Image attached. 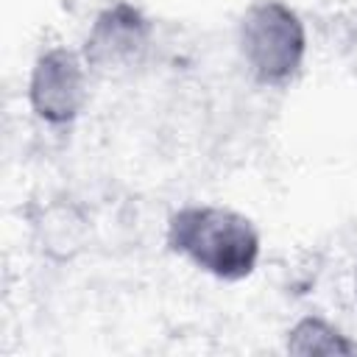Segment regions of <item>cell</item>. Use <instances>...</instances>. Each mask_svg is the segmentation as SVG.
Listing matches in <instances>:
<instances>
[{
    "label": "cell",
    "instance_id": "6da1fadb",
    "mask_svg": "<svg viewBox=\"0 0 357 357\" xmlns=\"http://www.w3.org/2000/svg\"><path fill=\"white\" fill-rule=\"evenodd\" d=\"M167 248L218 282H243L257 271L262 240L254 220L220 204H184L167 218Z\"/></svg>",
    "mask_w": 357,
    "mask_h": 357
},
{
    "label": "cell",
    "instance_id": "7a4b0ae2",
    "mask_svg": "<svg viewBox=\"0 0 357 357\" xmlns=\"http://www.w3.org/2000/svg\"><path fill=\"white\" fill-rule=\"evenodd\" d=\"M237 47L254 81L287 86L304 67V20L284 0H254L237 22Z\"/></svg>",
    "mask_w": 357,
    "mask_h": 357
},
{
    "label": "cell",
    "instance_id": "3957f363",
    "mask_svg": "<svg viewBox=\"0 0 357 357\" xmlns=\"http://www.w3.org/2000/svg\"><path fill=\"white\" fill-rule=\"evenodd\" d=\"M86 75L89 67L81 50L64 45L45 47L28 75V106L33 117L50 128H70L86 106Z\"/></svg>",
    "mask_w": 357,
    "mask_h": 357
},
{
    "label": "cell",
    "instance_id": "277c9868",
    "mask_svg": "<svg viewBox=\"0 0 357 357\" xmlns=\"http://www.w3.org/2000/svg\"><path fill=\"white\" fill-rule=\"evenodd\" d=\"M151 36L153 25L139 6L128 0H112L89 22L81 56L89 73L120 75L145 61Z\"/></svg>",
    "mask_w": 357,
    "mask_h": 357
},
{
    "label": "cell",
    "instance_id": "5b68a950",
    "mask_svg": "<svg viewBox=\"0 0 357 357\" xmlns=\"http://www.w3.org/2000/svg\"><path fill=\"white\" fill-rule=\"evenodd\" d=\"M39 251L53 262H73L89 245V218L75 201L53 198L33 218Z\"/></svg>",
    "mask_w": 357,
    "mask_h": 357
},
{
    "label": "cell",
    "instance_id": "8992f818",
    "mask_svg": "<svg viewBox=\"0 0 357 357\" xmlns=\"http://www.w3.org/2000/svg\"><path fill=\"white\" fill-rule=\"evenodd\" d=\"M284 349L298 357H351L357 354V343L329 318L304 315L298 318L284 337Z\"/></svg>",
    "mask_w": 357,
    "mask_h": 357
},
{
    "label": "cell",
    "instance_id": "52a82bcc",
    "mask_svg": "<svg viewBox=\"0 0 357 357\" xmlns=\"http://www.w3.org/2000/svg\"><path fill=\"white\" fill-rule=\"evenodd\" d=\"M351 287H354V298H357V262H354V273H351Z\"/></svg>",
    "mask_w": 357,
    "mask_h": 357
}]
</instances>
